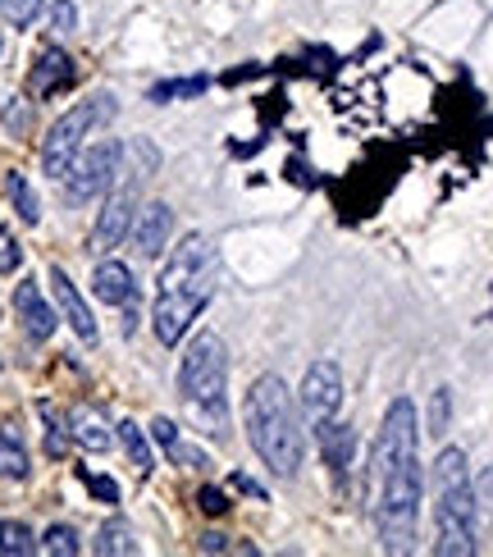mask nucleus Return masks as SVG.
<instances>
[{"instance_id":"nucleus-1","label":"nucleus","mask_w":493,"mask_h":557,"mask_svg":"<svg viewBox=\"0 0 493 557\" xmlns=\"http://www.w3.org/2000/svg\"><path fill=\"white\" fill-rule=\"evenodd\" d=\"M215 275H219V265H215L211 242L201 233H188L174 248V261L161 270V293H155V311H151L155 339L165 347L184 343V333L201 316V306L215 298Z\"/></svg>"},{"instance_id":"nucleus-2","label":"nucleus","mask_w":493,"mask_h":557,"mask_svg":"<svg viewBox=\"0 0 493 557\" xmlns=\"http://www.w3.org/2000/svg\"><path fill=\"white\" fill-rule=\"evenodd\" d=\"M242 420H246V439H252L256 457L270 466L275 476L293 480L302 471L306 457V439H302V420H298V403L279 375H261V380L246 389L242 403Z\"/></svg>"},{"instance_id":"nucleus-3","label":"nucleus","mask_w":493,"mask_h":557,"mask_svg":"<svg viewBox=\"0 0 493 557\" xmlns=\"http://www.w3.org/2000/svg\"><path fill=\"white\" fill-rule=\"evenodd\" d=\"M476 521H480V503L466 471V453L443 448L434 457V534H439L434 553L447 557L476 553Z\"/></svg>"},{"instance_id":"nucleus-4","label":"nucleus","mask_w":493,"mask_h":557,"mask_svg":"<svg viewBox=\"0 0 493 557\" xmlns=\"http://www.w3.org/2000/svg\"><path fill=\"white\" fill-rule=\"evenodd\" d=\"M379 498H375V526L389 553H407L416 544V521H420V494H425V471H420V448L393 457L389 466L370 471Z\"/></svg>"},{"instance_id":"nucleus-5","label":"nucleus","mask_w":493,"mask_h":557,"mask_svg":"<svg viewBox=\"0 0 493 557\" xmlns=\"http://www.w3.org/2000/svg\"><path fill=\"white\" fill-rule=\"evenodd\" d=\"M224 389H229V352L224 339L211 329H201L188 343L184 362H178V393L201 420H224Z\"/></svg>"},{"instance_id":"nucleus-6","label":"nucleus","mask_w":493,"mask_h":557,"mask_svg":"<svg viewBox=\"0 0 493 557\" xmlns=\"http://www.w3.org/2000/svg\"><path fill=\"white\" fill-rule=\"evenodd\" d=\"M110 119H115V97L110 92H97V97L78 101L74 110H64V119H55L47 142H41V169H47L51 178H64V169H69L74 155L83 151L87 132L110 124Z\"/></svg>"},{"instance_id":"nucleus-7","label":"nucleus","mask_w":493,"mask_h":557,"mask_svg":"<svg viewBox=\"0 0 493 557\" xmlns=\"http://www.w3.org/2000/svg\"><path fill=\"white\" fill-rule=\"evenodd\" d=\"M119 142H97V147H83L78 155H74V165L64 169V197L69 202H97V197L115 183V174H119Z\"/></svg>"},{"instance_id":"nucleus-8","label":"nucleus","mask_w":493,"mask_h":557,"mask_svg":"<svg viewBox=\"0 0 493 557\" xmlns=\"http://www.w3.org/2000/svg\"><path fill=\"white\" fill-rule=\"evenodd\" d=\"M298 407H302V416L311 420V426H320V420L339 416V407H343V370L333 366V362H316V366H311L306 380H302V393H298Z\"/></svg>"},{"instance_id":"nucleus-9","label":"nucleus","mask_w":493,"mask_h":557,"mask_svg":"<svg viewBox=\"0 0 493 557\" xmlns=\"http://www.w3.org/2000/svg\"><path fill=\"white\" fill-rule=\"evenodd\" d=\"M316 443H320V457H325L329 471L339 480H347V471L356 466V430L329 416V420H320V426H316Z\"/></svg>"},{"instance_id":"nucleus-10","label":"nucleus","mask_w":493,"mask_h":557,"mask_svg":"<svg viewBox=\"0 0 493 557\" xmlns=\"http://www.w3.org/2000/svg\"><path fill=\"white\" fill-rule=\"evenodd\" d=\"M69 83H74V60L64 55L60 47H47V51L33 60V69H28V92H33L37 101L64 92Z\"/></svg>"},{"instance_id":"nucleus-11","label":"nucleus","mask_w":493,"mask_h":557,"mask_svg":"<svg viewBox=\"0 0 493 557\" xmlns=\"http://www.w3.org/2000/svg\"><path fill=\"white\" fill-rule=\"evenodd\" d=\"M14 311H18V320H24V333L33 343H47L51 333H55V311L47 306V298H41V288L33 279H24L14 288Z\"/></svg>"},{"instance_id":"nucleus-12","label":"nucleus","mask_w":493,"mask_h":557,"mask_svg":"<svg viewBox=\"0 0 493 557\" xmlns=\"http://www.w3.org/2000/svg\"><path fill=\"white\" fill-rule=\"evenodd\" d=\"M132 229V188L115 192L110 202L101 206V219H97V229H92V248L97 252H110V248H119V242L128 238Z\"/></svg>"},{"instance_id":"nucleus-13","label":"nucleus","mask_w":493,"mask_h":557,"mask_svg":"<svg viewBox=\"0 0 493 557\" xmlns=\"http://www.w3.org/2000/svg\"><path fill=\"white\" fill-rule=\"evenodd\" d=\"M132 238H138L142 256H161L174 238V211L165 202H151L147 211H138V219H132Z\"/></svg>"},{"instance_id":"nucleus-14","label":"nucleus","mask_w":493,"mask_h":557,"mask_svg":"<svg viewBox=\"0 0 493 557\" xmlns=\"http://www.w3.org/2000/svg\"><path fill=\"white\" fill-rule=\"evenodd\" d=\"M51 283H55V302H60V311H64V320H69V329L78 333L83 343H97V320H92V311H87L83 293L74 288V279L55 265V270H51Z\"/></svg>"},{"instance_id":"nucleus-15","label":"nucleus","mask_w":493,"mask_h":557,"mask_svg":"<svg viewBox=\"0 0 493 557\" xmlns=\"http://www.w3.org/2000/svg\"><path fill=\"white\" fill-rule=\"evenodd\" d=\"M132 270L119 261H101L97 265V275H92V293L105 302V306H128L132 302Z\"/></svg>"},{"instance_id":"nucleus-16","label":"nucleus","mask_w":493,"mask_h":557,"mask_svg":"<svg viewBox=\"0 0 493 557\" xmlns=\"http://www.w3.org/2000/svg\"><path fill=\"white\" fill-rule=\"evenodd\" d=\"M151 439L161 443V453H165L174 466H188V471L206 466V453H201V448H188L184 434H178V426H174V420H165V416H155V420H151Z\"/></svg>"},{"instance_id":"nucleus-17","label":"nucleus","mask_w":493,"mask_h":557,"mask_svg":"<svg viewBox=\"0 0 493 557\" xmlns=\"http://www.w3.org/2000/svg\"><path fill=\"white\" fill-rule=\"evenodd\" d=\"M69 434L78 439V448H87V453H105L110 443H115V434L105 430V420L97 412H87V407L69 412Z\"/></svg>"},{"instance_id":"nucleus-18","label":"nucleus","mask_w":493,"mask_h":557,"mask_svg":"<svg viewBox=\"0 0 493 557\" xmlns=\"http://www.w3.org/2000/svg\"><path fill=\"white\" fill-rule=\"evenodd\" d=\"M28 448L14 426H0V480H28Z\"/></svg>"},{"instance_id":"nucleus-19","label":"nucleus","mask_w":493,"mask_h":557,"mask_svg":"<svg viewBox=\"0 0 493 557\" xmlns=\"http://www.w3.org/2000/svg\"><path fill=\"white\" fill-rule=\"evenodd\" d=\"M5 192H10V202H14V211H18V219L33 229V225H41V202H37V192L28 188V178L24 174H5Z\"/></svg>"},{"instance_id":"nucleus-20","label":"nucleus","mask_w":493,"mask_h":557,"mask_svg":"<svg viewBox=\"0 0 493 557\" xmlns=\"http://www.w3.org/2000/svg\"><path fill=\"white\" fill-rule=\"evenodd\" d=\"M97 553H115V557H132V553H138V540H132V526H128L124 517H115V521H105V526L97 530Z\"/></svg>"},{"instance_id":"nucleus-21","label":"nucleus","mask_w":493,"mask_h":557,"mask_svg":"<svg viewBox=\"0 0 493 557\" xmlns=\"http://www.w3.org/2000/svg\"><path fill=\"white\" fill-rule=\"evenodd\" d=\"M119 443L128 448V461L138 466V476H151V471H155V457H151L147 430H138V426H132V420H124V426H119Z\"/></svg>"},{"instance_id":"nucleus-22","label":"nucleus","mask_w":493,"mask_h":557,"mask_svg":"<svg viewBox=\"0 0 493 557\" xmlns=\"http://www.w3.org/2000/svg\"><path fill=\"white\" fill-rule=\"evenodd\" d=\"M33 548H37V540H33V530L24 521H0V553L5 557H28Z\"/></svg>"},{"instance_id":"nucleus-23","label":"nucleus","mask_w":493,"mask_h":557,"mask_svg":"<svg viewBox=\"0 0 493 557\" xmlns=\"http://www.w3.org/2000/svg\"><path fill=\"white\" fill-rule=\"evenodd\" d=\"M211 87V78H169V83H155L151 87V101H184V97H201Z\"/></svg>"},{"instance_id":"nucleus-24","label":"nucleus","mask_w":493,"mask_h":557,"mask_svg":"<svg viewBox=\"0 0 493 557\" xmlns=\"http://www.w3.org/2000/svg\"><path fill=\"white\" fill-rule=\"evenodd\" d=\"M41 10H47V0H0V14L10 18V28H33Z\"/></svg>"},{"instance_id":"nucleus-25","label":"nucleus","mask_w":493,"mask_h":557,"mask_svg":"<svg viewBox=\"0 0 493 557\" xmlns=\"http://www.w3.org/2000/svg\"><path fill=\"white\" fill-rule=\"evenodd\" d=\"M37 548L51 553V557H74L78 553V534H74V526H51L47 534H41Z\"/></svg>"},{"instance_id":"nucleus-26","label":"nucleus","mask_w":493,"mask_h":557,"mask_svg":"<svg viewBox=\"0 0 493 557\" xmlns=\"http://www.w3.org/2000/svg\"><path fill=\"white\" fill-rule=\"evenodd\" d=\"M74 28H78V5H74V0H55V5H51V33L69 37Z\"/></svg>"},{"instance_id":"nucleus-27","label":"nucleus","mask_w":493,"mask_h":557,"mask_svg":"<svg viewBox=\"0 0 493 557\" xmlns=\"http://www.w3.org/2000/svg\"><path fill=\"white\" fill-rule=\"evenodd\" d=\"M447 416H453V393H447V389H434V403H430V434H443V430H447Z\"/></svg>"},{"instance_id":"nucleus-28","label":"nucleus","mask_w":493,"mask_h":557,"mask_svg":"<svg viewBox=\"0 0 493 557\" xmlns=\"http://www.w3.org/2000/svg\"><path fill=\"white\" fill-rule=\"evenodd\" d=\"M18 265H24V248L14 242V233L0 229V275H14Z\"/></svg>"},{"instance_id":"nucleus-29","label":"nucleus","mask_w":493,"mask_h":557,"mask_svg":"<svg viewBox=\"0 0 493 557\" xmlns=\"http://www.w3.org/2000/svg\"><path fill=\"white\" fill-rule=\"evenodd\" d=\"M197 507L206 511V517H224V511H229V498H224V489L206 484V489H197Z\"/></svg>"},{"instance_id":"nucleus-30","label":"nucleus","mask_w":493,"mask_h":557,"mask_svg":"<svg viewBox=\"0 0 493 557\" xmlns=\"http://www.w3.org/2000/svg\"><path fill=\"white\" fill-rule=\"evenodd\" d=\"M83 484L92 489L97 498H105V503H119V484L110 480V476H87V471H83Z\"/></svg>"},{"instance_id":"nucleus-31","label":"nucleus","mask_w":493,"mask_h":557,"mask_svg":"<svg viewBox=\"0 0 493 557\" xmlns=\"http://www.w3.org/2000/svg\"><path fill=\"white\" fill-rule=\"evenodd\" d=\"M229 484L238 489V494H246V498H256V503H270V494H265V489H261V484H256L252 476H242V471H238V476H233Z\"/></svg>"},{"instance_id":"nucleus-32","label":"nucleus","mask_w":493,"mask_h":557,"mask_svg":"<svg viewBox=\"0 0 493 557\" xmlns=\"http://www.w3.org/2000/svg\"><path fill=\"white\" fill-rule=\"evenodd\" d=\"M476 503L493 511V471H484V476H480V489H476Z\"/></svg>"},{"instance_id":"nucleus-33","label":"nucleus","mask_w":493,"mask_h":557,"mask_svg":"<svg viewBox=\"0 0 493 557\" xmlns=\"http://www.w3.org/2000/svg\"><path fill=\"white\" fill-rule=\"evenodd\" d=\"M201 548H215V553H224V548H229V544H224V534H201Z\"/></svg>"}]
</instances>
